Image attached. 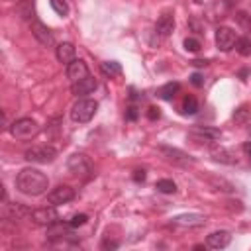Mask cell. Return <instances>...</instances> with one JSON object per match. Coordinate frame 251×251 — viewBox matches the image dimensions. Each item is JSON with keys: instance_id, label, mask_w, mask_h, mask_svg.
<instances>
[{"instance_id": "1", "label": "cell", "mask_w": 251, "mask_h": 251, "mask_svg": "<svg viewBox=\"0 0 251 251\" xmlns=\"http://www.w3.org/2000/svg\"><path fill=\"white\" fill-rule=\"evenodd\" d=\"M16 188L22 194H27V196H39L49 188V178L41 171H37L33 167H27V169H22L18 173Z\"/></svg>"}, {"instance_id": "2", "label": "cell", "mask_w": 251, "mask_h": 251, "mask_svg": "<svg viewBox=\"0 0 251 251\" xmlns=\"http://www.w3.org/2000/svg\"><path fill=\"white\" fill-rule=\"evenodd\" d=\"M98 112V102L92 98H80L73 110H71V120L76 124H86L94 118V114Z\"/></svg>"}, {"instance_id": "3", "label": "cell", "mask_w": 251, "mask_h": 251, "mask_svg": "<svg viewBox=\"0 0 251 251\" xmlns=\"http://www.w3.org/2000/svg\"><path fill=\"white\" fill-rule=\"evenodd\" d=\"M8 129H10L12 137L24 141V139H31V137H35L37 131H39V126H37V122L31 120V118H20V120L12 122Z\"/></svg>"}, {"instance_id": "4", "label": "cell", "mask_w": 251, "mask_h": 251, "mask_svg": "<svg viewBox=\"0 0 251 251\" xmlns=\"http://www.w3.org/2000/svg\"><path fill=\"white\" fill-rule=\"evenodd\" d=\"M25 161L35 165H47L57 159V149L53 145H33L24 153Z\"/></svg>"}, {"instance_id": "5", "label": "cell", "mask_w": 251, "mask_h": 251, "mask_svg": "<svg viewBox=\"0 0 251 251\" xmlns=\"http://www.w3.org/2000/svg\"><path fill=\"white\" fill-rule=\"evenodd\" d=\"M188 137L196 143H212L222 137V131L218 127H210V126H194L188 131Z\"/></svg>"}, {"instance_id": "6", "label": "cell", "mask_w": 251, "mask_h": 251, "mask_svg": "<svg viewBox=\"0 0 251 251\" xmlns=\"http://www.w3.org/2000/svg\"><path fill=\"white\" fill-rule=\"evenodd\" d=\"M67 169H69V173L75 175V176H86V175L90 173L92 167H90V161H88L86 155H82V153H75V155L69 157V161H67Z\"/></svg>"}, {"instance_id": "7", "label": "cell", "mask_w": 251, "mask_h": 251, "mask_svg": "<svg viewBox=\"0 0 251 251\" xmlns=\"http://www.w3.org/2000/svg\"><path fill=\"white\" fill-rule=\"evenodd\" d=\"M29 220H31L33 224H37V226H47V227H49L51 224L59 222V214H57V210H55L53 204H51V206H45V208L31 210Z\"/></svg>"}, {"instance_id": "8", "label": "cell", "mask_w": 251, "mask_h": 251, "mask_svg": "<svg viewBox=\"0 0 251 251\" xmlns=\"http://www.w3.org/2000/svg\"><path fill=\"white\" fill-rule=\"evenodd\" d=\"M73 198H75V190H73L71 186H67V184H59V186H55V188H51V190L47 192V202L53 204V206L67 204V202H71Z\"/></svg>"}, {"instance_id": "9", "label": "cell", "mask_w": 251, "mask_h": 251, "mask_svg": "<svg viewBox=\"0 0 251 251\" xmlns=\"http://www.w3.org/2000/svg\"><path fill=\"white\" fill-rule=\"evenodd\" d=\"M206 224V216L202 214H180L171 220L173 227H200Z\"/></svg>"}, {"instance_id": "10", "label": "cell", "mask_w": 251, "mask_h": 251, "mask_svg": "<svg viewBox=\"0 0 251 251\" xmlns=\"http://www.w3.org/2000/svg\"><path fill=\"white\" fill-rule=\"evenodd\" d=\"M237 37H235V31L231 27H218L216 29V45L220 51H229L233 45H235Z\"/></svg>"}, {"instance_id": "11", "label": "cell", "mask_w": 251, "mask_h": 251, "mask_svg": "<svg viewBox=\"0 0 251 251\" xmlns=\"http://www.w3.org/2000/svg\"><path fill=\"white\" fill-rule=\"evenodd\" d=\"M159 151L165 155V159H167V161H171V163H175V165H192V163H194V159H192L190 155H186L184 151H180V149L161 145V147H159Z\"/></svg>"}, {"instance_id": "12", "label": "cell", "mask_w": 251, "mask_h": 251, "mask_svg": "<svg viewBox=\"0 0 251 251\" xmlns=\"http://www.w3.org/2000/svg\"><path fill=\"white\" fill-rule=\"evenodd\" d=\"M67 76L71 78V82H78L82 78L88 76V67L82 59H73L69 65H67Z\"/></svg>"}, {"instance_id": "13", "label": "cell", "mask_w": 251, "mask_h": 251, "mask_svg": "<svg viewBox=\"0 0 251 251\" xmlns=\"http://www.w3.org/2000/svg\"><path fill=\"white\" fill-rule=\"evenodd\" d=\"M31 33H33V37H35L41 45H53V43H55L53 33H51L49 27H47L45 24H41L39 20H33V22H31Z\"/></svg>"}, {"instance_id": "14", "label": "cell", "mask_w": 251, "mask_h": 251, "mask_svg": "<svg viewBox=\"0 0 251 251\" xmlns=\"http://www.w3.org/2000/svg\"><path fill=\"white\" fill-rule=\"evenodd\" d=\"M96 86H98L96 78L88 75L86 78H82V80H78V82H73L71 92H73L75 96H86V94H92V92L96 90Z\"/></svg>"}, {"instance_id": "15", "label": "cell", "mask_w": 251, "mask_h": 251, "mask_svg": "<svg viewBox=\"0 0 251 251\" xmlns=\"http://www.w3.org/2000/svg\"><path fill=\"white\" fill-rule=\"evenodd\" d=\"M173 29H175V18H173L171 12H165V14L157 20V24H155V33H157L159 37H169V35L173 33Z\"/></svg>"}, {"instance_id": "16", "label": "cell", "mask_w": 251, "mask_h": 251, "mask_svg": "<svg viewBox=\"0 0 251 251\" xmlns=\"http://www.w3.org/2000/svg\"><path fill=\"white\" fill-rule=\"evenodd\" d=\"M229 241H231V233L229 231H224V229L214 231V233H210L206 237V245L210 249H224V247L229 245Z\"/></svg>"}, {"instance_id": "17", "label": "cell", "mask_w": 251, "mask_h": 251, "mask_svg": "<svg viewBox=\"0 0 251 251\" xmlns=\"http://www.w3.org/2000/svg\"><path fill=\"white\" fill-rule=\"evenodd\" d=\"M55 55H57V61H59V63L69 65V63L75 59V45H73V43H67V41H65V43H59Z\"/></svg>"}, {"instance_id": "18", "label": "cell", "mask_w": 251, "mask_h": 251, "mask_svg": "<svg viewBox=\"0 0 251 251\" xmlns=\"http://www.w3.org/2000/svg\"><path fill=\"white\" fill-rule=\"evenodd\" d=\"M210 155H212V159L218 161V163H226V165H235V163H237L235 155H233L229 149H224V147H214V149L210 151Z\"/></svg>"}, {"instance_id": "19", "label": "cell", "mask_w": 251, "mask_h": 251, "mask_svg": "<svg viewBox=\"0 0 251 251\" xmlns=\"http://www.w3.org/2000/svg\"><path fill=\"white\" fill-rule=\"evenodd\" d=\"M178 90H180V84H178V82H167V84H163L161 88H157V96H159L161 100H173Z\"/></svg>"}, {"instance_id": "20", "label": "cell", "mask_w": 251, "mask_h": 251, "mask_svg": "<svg viewBox=\"0 0 251 251\" xmlns=\"http://www.w3.org/2000/svg\"><path fill=\"white\" fill-rule=\"evenodd\" d=\"M180 112H182L184 116H192V114H196V112H198V102H196V98H194V96H186V98L182 100Z\"/></svg>"}, {"instance_id": "21", "label": "cell", "mask_w": 251, "mask_h": 251, "mask_svg": "<svg viewBox=\"0 0 251 251\" xmlns=\"http://www.w3.org/2000/svg\"><path fill=\"white\" fill-rule=\"evenodd\" d=\"M100 69H102V73L108 75L110 78H112V76H118V75L122 73V67H120V63H116V61H104V63L100 65Z\"/></svg>"}, {"instance_id": "22", "label": "cell", "mask_w": 251, "mask_h": 251, "mask_svg": "<svg viewBox=\"0 0 251 251\" xmlns=\"http://www.w3.org/2000/svg\"><path fill=\"white\" fill-rule=\"evenodd\" d=\"M235 51L243 57H249L251 55V39L249 37H237L235 41Z\"/></svg>"}, {"instance_id": "23", "label": "cell", "mask_w": 251, "mask_h": 251, "mask_svg": "<svg viewBox=\"0 0 251 251\" xmlns=\"http://www.w3.org/2000/svg\"><path fill=\"white\" fill-rule=\"evenodd\" d=\"M155 188H157L159 192H163V194H173V192H176V184H175L171 178H161V180H157Z\"/></svg>"}, {"instance_id": "24", "label": "cell", "mask_w": 251, "mask_h": 251, "mask_svg": "<svg viewBox=\"0 0 251 251\" xmlns=\"http://www.w3.org/2000/svg\"><path fill=\"white\" fill-rule=\"evenodd\" d=\"M249 118H251V110H249L247 106H241V108H237V110L233 112V120H235V124H245Z\"/></svg>"}, {"instance_id": "25", "label": "cell", "mask_w": 251, "mask_h": 251, "mask_svg": "<svg viewBox=\"0 0 251 251\" xmlns=\"http://www.w3.org/2000/svg\"><path fill=\"white\" fill-rule=\"evenodd\" d=\"M51 8L55 10V14L59 16H67L69 14V6L65 0H51Z\"/></svg>"}, {"instance_id": "26", "label": "cell", "mask_w": 251, "mask_h": 251, "mask_svg": "<svg viewBox=\"0 0 251 251\" xmlns=\"http://www.w3.org/2000/svg\"><path fill=\"white\" fill-rule=\"evenodd\" d=\"M200 41L198 39H194V37H186L184 39V49L186 51H190V53H196V51H200Z\"/></svg>"}, {"instance_id": "27", "label": "cell", "mask_w": 251, "mask_h": 251, "mask_svg": "<svg viewBox=\"0 0 251 251\" xmlns=\"http://www.w3.org/2000/svg\"><path fill=\"white\" fill-rule=\"evenodd\" d=\"M86 220H88L86 214H75V216L69 220V226H71V227H78V226H84Z\"/></svg>"}, {"instance_id": "28", "label": "cell", "mask_w": 251, "mask_h": 251, "mask_svg": "<svg viewBox=\"0 0 251 251\" xmlns=\"http://www.w3.org/2000/svg\"><path fill=\"white\" fill-rule=\"evenodd\" d=\"M235 18H237L239 25H243L245 29H249V31H251V16H247L245 12H239V14L235 16Z\"/></svg>"}, {"instance_id": "29", "label": "cell", "mask_w": 251, "mask_h": 251, "mask_svg": "<svg viewBox=\"0 0 251 251\" xmlns=\"http://www.w3.org/2000/svg\"><path fill=\"white\" fill-rule=\"evenodd\" d=\"M126 120H129V122H135L137 120V108L135 106H129L126 110Z\"/></svg>"}, {"instance_id": "30", "label": "cell", "mask_w": 251, "mask_h": 251, "mask_svg": "<svg viewBox=\"0 0 251 251\" xmlns=\"http://www.w3.org/2000/svg\"><path fill=\"white\" fill-rule=\"evenodd\" d=\"M190 82H192L194 86H202V84H204V78H202L200 73H194V75L190 76Z\"/></svg>"}, {"instance_id": "31", "label": "cell", "mask_w": 251, "mask_h": 251, "mask_svg": "<svg viewBox=\"0 0 251 251\" xmlns=\"http://www.w3.org/2000/svg\"><path fill=\"white\" fill-rule=\"evenodd\" d=\"M159 116H161V112H159V108H155V106H151V108L147 110V118H149V120H159Z\"/></svg>"}, {"instance_id": "32", "label": "cell", "mask_w": 251, "mask_h": 251, "mask_svg": "<svg viewBox=\"0 0 251 251\" xmlns=\"http://www.w3.org/2000/svg\"><path fill=\"white\" fill-rule=\"evenodd\" d=\"M145 176H147V175H145V171H143V169H137V171L133 173V180H135V182H143V180H145Z\"/></svg>"}, {"instance_id": "33", "label": "cell", "mask_w": 251, "mask_h": 251, "mask_svg": "<svg viewBox=\"0 0 251 251\" xmlns=\"http://www.w3.org/2000/svg\"><path fill=\"white\" fill-rule=\"evenodd\" d=\"M192 65H194V67H206V65H208V61H206V59H194V61H192Z\"/></svg>"}, {"instance_id": "34", "label": "cell", "mask_w": 251, "mask_h": 251, "mask_svg": "<svg viewBox=\"0 0 251 251\" xmlns=\"http://www.w3.org/2000/svg\"><path fill=\"white\" fill-rule=\"evenodd\" d=\"M243 151L247 153V157H249V161H251V141H247V143L243 145Z\"/></svg>"}]
</instances>
